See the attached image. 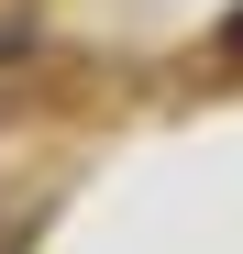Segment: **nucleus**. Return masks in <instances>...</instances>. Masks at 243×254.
I'll use <instances>...</instances> for the list:
<instances>
[{
  "label": "nucleus",
  "instance_id": "obj_1",
  "mask_svg": "<svg viewBox=\"0 0 243 254\" xmlns=\"http://www.w3.org/2000/svg\"><path fill=\"white\" fill-rule=\"evenodd\" d=\"M221 56H232V66H243V11H232V22H221Z\"/></svg>",
  "mask_w": 243,
  "mask_h": 254
}]
</instances>
